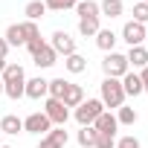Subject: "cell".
Wrapping results in <instances>:
<instances>
[{
  "instance_id": "obj_1",
  "label": "cell",
  "mask_w": 148,
  "mask_h": 148,
  "mask_svg": "<svg viewBox=\"0 0 148 148\" xmlns=\"http://www.w3.org/2000/svg\"><path fill=\"white\" fill-rule=\"evenodd\" d=\"M0 79H3V93L9 99H21L23 96V87H26V73L21 64H6V70L0 73Z\"/></svg>"
},
{
  "instance_id": "obj_2",
  "label": "cell",
  "mask_w": 148,
  "mask_h": 148,
  "mask_svg": "<svg viewBox=\"0 0 148 148\" xmlns=\"http://www.w3.org/2000/svg\"><path fill=\"white\" fill-rule=\"evenodd\" d=\"M26 49H29L32 61H35L41 70H47V67L58 64V55H55V49H52V47H49L44 38H35V41H29V44H26Z\"/></svg>"
},
{
  "instance_id": "obj_3",
  "label": "cell",
  "mask_w": 148,
  "mask_h": 148,
  "mask_svg": "<svg viewBox=\"0 0 148 148\" xmlns=\"http://www.w3.org/2000/svg\"><path fill=\"white\" fill-rule=\"evenodd\" d=\"M102 105L105 108H113V110H119L122 105H125V90H122V82L119 79H105L102 82Z\"/></svg>"
},
{
  "instance_id": "obj_4",
  "label": "cell",
  "mask_w": 148,
  "mask_h": 148,
  "mask_svg": "<svg viewBox=\"0 0 148 148\" xmlns=\"http://www.w3.org/2000/svg\"><path fill=\"white\" fill-rule=\"evenodd\" d=\"M102 70H105V79H122L125 73H131V67H128V58H125L122 52H105Z\"/></svg>"
},
{
  "instance_id": "obj_5",
  "label": "cell",
  "mask_w": 148,
  "mask_h": 148,
  "mask_svg": "<svg viewBox=\"0 0 148 148\" xmlns=\"http://www.w3.org/2000/svg\"><path fill=\"white\" fill-rule=\"evenodd\" d=\"M102 113H105L102 99H87V102H82V105L76 108V122L84 128V125H93V122H96Z\"/></svg>"
},
{
  "instance_id": "obj_6",
  "label": "cell",
  "mask_w": 148,
  "mask_h": 148,
  "mask_svg": "<svg viewBox=\"0 0 148 148\" xmlns=\"http://www.w3.org/2000/svg\"><path fill=\"white\" fill-rule=\"evenodd\" d=\"M44 113H47V119H49L52 125H58V128H64V122L70 119V108H67L61 99H49V96H47V102H44Z\"/></svg>"
},
{
  "instance_id": "obj_7",
  "label": "cell",
  "mask_w": 148,
  "mask_h": 148,
  "mask_svg": "<svg viewBox=\"0 0 148 148\" xmlns=\"http://www.w3.org/2000/svg\"><path fill=\"white\" fill-rule=\"evenodd\" d=\"M49 47L55 49V55H64V58L76 52V41H73V38H70V32H64V29H55V32H52Z\"/></svg>"
},
{
  "instance_id": "obj_8",
  "label": "cell",
  "mask_w": 148,
  "mask_h": 148,
  "mask_svg": "<svg viewBox=\"0 0 148 148\" xmlns=\"http://www.w3.org/2000/svg\"><path fill=\"white\" fill-rule=\"evenodd\" d=\"M122 41L128 47H145V26L136 23V21H128L122 26Z\"/></svg>"
},
{
  "instance_id": "obj_9",
  "label": "cell",
  "mask_w": 148,
  "mask_h": 148,
  "mask_svg": "<svg viewBox=\"0 0 148 148\" xmlns=\"http://www.w3.org/2000/svg\"><path fill=\"white\" fill-rule=\"evenodd\" d=\"M23 131H26V134H49V131H52V122L47 119L44 110H41V113H29V116L23 119Z\"/></svg>"
},
{
  "instance_id": "obj_10",
  "label": "cell",
  "mask_w": 148,
  "mask_h": 148,
  "mask_svg": "<svg viewBox=\"0 0 148 148\" xmlns=\"http://www.w3.org/2000/svg\"><path fill=\"white\" fill-rule=\"evenodd\" d=\"M47 79H26V87H23V96L26 99H47Z\"/></svg>"
},
{
  "instance_id": "obj_11",
  "label": "cell",
  "mask_w": 148,
  "mask_h": 148,
  "mask_svg": "<svg viewBox=\"0 0 148 148\" xmlns=\"http://www.w3.org/2000/svg\"><path fill=\"white\" fill-rule=\"evenodd\" d=\"M67 139H70V136H67V131H64V128H52V131L38 142V148H64V145H67Z\"/></svg>"
},
{
  "instance_id": "obj_12",
  "label": "cell",
  "mask_w": 148,
  "mask_h": 148,
  "mask_svg": "<svg viewBox=\"0 0 148 148\" xmlns=\"http://www.w3.org/2000/svg\"><path fill=\"white\" fill-rule=\"evenodd\" d=\"M93 128L99 131V134H110V136H116V128H119V122H116V116L110 113V110H105L96 122H93Z\"/></svg>"
},
{
  "instance_id": "obj_13",
  "label": "cell",
  "mask_w": 148,
  "mask_h": 148,
  "mask_svg": "<svg viewBox=\"0 0 148 148\" xmlns=\"http://www.w3.org/2000/svg\"><path fill=\"white\" fill-rule=\"evenodd\" d=\"M119 82H122L125 96H142V82H139V73H125Z\"/></svg>"
},
{
  "instance_id": "obj_14",
  "label": "cell",
  "mask_w": 148,
  "mask_h": 148,
  "mask_svg": "<svg viewBox=\"0 0 148 148\" xmlns=\"http://www.w3.org/2000/svg\"><path fill=\"white\" fill-rule=\"evenodd\" d=\"M125 58H128V67L142 70V67H148V47H131Z\"/></svg>"
},
{
  "instance_id": "obj_15",
  "label": "cell",
  "mask_w": 148,
  "mask_h": 148,
  "mask_svg": "<svg viewBox=\"0 0 148 148\" xmlns=\"http://www.w3.org/2000/svg\"><path fill=\"white\" fill-rule=\"evenodd\" d=\"M0 131L9 134V136H18V134L23 131V119H21V116H15V113H6L3 119H0Z\"/></svg>"
},
{
  "instance_id": "obj_16",
  "label": "cell",
  "mask_w": 148,
  "mask_h": 148,
  "mask_svg": "<svg viewBox=\"0 0 148 148\" xmlns=\"http://www.w3.org/2000/svg\"><path fill=\"white\" fill-rule=\"evenodd\" d=\"M116 32L113 29H99L96 32V47L102 49V52H113V47H116Z\"/></svg>"
},
{
  "instance_id": "obj_17",
  "label": "cell",
  "mask_w": 148,
  "mask_h": 148,
  "mask_svg": "<svg viewBox=\"0 0 148 148\" xmlns=\"http://www.w3.org/2000/svg\"><path fill=\"white\" fill-rule=\"evenodd\" d=\"M67 108H79L82 102H84V90H82V84H67V93H64V99H61Z\"/></svg>"
},
{
  "instance_id": "obj_18",
  "label": "cell",
  "mask_w": 148,
  "mask_h": 148,
  "mask_svg": "<svg viewBox=\"0 0 148 148\" xmlns=\"http://www.w3.org/2000/svg\"><path fill=\"white\" fill-rule=\"evenodd\" d=\"M64 67H67V73L79 76V73H84V70H87V58H84V55H79V52H73V55H67V58H64Z\"/></svg>"
},
{
  "instance_id": "obj_19",
  "label": "cell",
  "mask_w": 148,
  "mask_h": 148,
  "mask_svg": "<svg viewBox=\"0 0 148 148\" xmlns=\"http://www.w3.org/2000/svg\"><path fill=\"white\" fill-rule=\"evenodd\" d=\"M3 38H6L9 47H23V44H26V35H23V26H21V23H12Z\"/></svg>"
},
{
  "instance_id": "obj_20",
  "label": "cell",
  "mask_w": 148,
  "mask_h": 148,
  "mask_svg": "<svg viewBox=\"0 0 148 148\" xmlns=\"http://www.w3.org/2000/svg\"><path fill=\"white\" fill-rule=\"evenodd\" d=\"M76 12H79V18H102L96 0H79V3H76Z\"/></svg>"
},
{
  "instance_id": "obj_21",
  "label": "cell",
  "mask_w": 148,
  "mask_h": 148,
  "mask_svg": "<svg viewBox=\"0 0 148 148\" xmlns=\"http://www.w3.org/2000/svg\"><path fill=\"white\" fill-rule=\"evenodd\" d=\"M44 12H47V6H44V0H29L26 3V9H23V15H26V21H41L44 18Z\"/></svg>"
},
{
  "instance_id": "obj_22",
  "label": "cell",
  "mask_w": 148,
  "mask_h": 148,
  "mask_svg": "<svg viewBox=\"0 0 148 148\" xmlns=\"http://www.w3.org/2000/svg\"><path fill=\"white\" fill-rule=\"evenodd\" d=\"M99 29H102V26H99V18H79V32H82L84 38H96Z\"/></svg>"
},
{
  "instance_id": "obj_23",
  "label": "cell",
  "mask_w": 148,
  "mask_h": 148,
  "mask_svg": "<svg viewBox=\"0 0 148 148\" xmlns=\"http://www.w3.org/2000/svg\"><path fill=\"white\" fill-rule=\"evenodd\" d=\"M96 136H99V131H96L93 125H84V128L79 131V136H76V139H79V145H82V148H93V145H96Z\"/></svg>"
},
{
  "instance_id": "obj_24",
  "label": "cell",
  "mask_w": 148,
  "mask_h": 148,
  "mask_svg": "<svg viewBox=\"0 0 148 148\" xmlns=\"http://www.w3.org/2000/svg\"><path fill=\"white\" fill-rule=\"evenodd\" d=\"M99 12L108 15V18H119V15L125 12V6H122V0H102V3H99Z\"/></svg>"
},
{
  "instance_id": "obj_25",
  "label": "cell",
  "mask_w": 148,
  "mask_h": 148,
  "mask_svg": "<svg viewBox=\"0 0 148 148\" xmlns=\"http://www.w3.org/2000/svg\"><path fill=\"white\" fill-rule=\"evenodd\" d=\"M67 79H52L49 84H47V96L49 99H64V93H67Z\"/></svg>"
},
{
  "instance_id": "obj_26",
  "label": "cell",
  "mask_w": 148,
  "mask_h": 148,
  "mask_svg": "<svg viewBox=\"0 0 148 148\" xmlns=\"http://www.w3.org/2000/svg\"><path fill=\"white\" fill-rule=\"evenodd\" d=\"M136 119H139V113H136L134 108H125V105H122V108L116 110V122H119V125H134Z\"/></svg>"
},
{
  "instance_id": "obj_27",
  "label": "cell",
  "mask_w": 148,
  "mask_h": 148,
  "mask_svg": "<svg viewBox=\"0 0 148 148\" xmlns=\"http://www.w3.org/2000/svg\"><path fill=\"white\" fill-rule=\"evenodd\" d=\"M79 0H44V6L52 12H64V9H76Z\"/></svg>"
},
{
  "instance_id": "obj_28",
  "label": "cell",
  "mask_w": 148,
  "mask_h": 148,
  "mask_svg": "<svg viewBox=\"0 0 148 148\" xmlns=\"http://www.w3.org/2000/svg\"><path fill=\"white\" fill-rule=\"evenodd\" d=\"M21 26H23V35H26V44H29V41H35V38H41V29H38V23H35V21H23Z\"/></svg>"
},
{
  "instance_id": "obj_29",
  "label": "cell",
  "mask_w": 148,
  "mask_h": 148,
  "mask_svg": "<svg viewBox=\"0 0 148 148\" xmlns=\"http://www.w3.org/2000/svg\"><path fill=\"white\" fill-rule=\"evenodd\" d=\"M134 21H136V23H142V26L148 23V3H142V0H139V3L134 6Z\"/></svg>"
},
{
  "instance_id": "obj_30",
  "label": "cell",
  "mask_w": 148,
  "mask_h": 148,
  "mask_svg": "<svg viewBox=\"0 0 148 148\" xmlns=\"http://www.w3.org/2000/svg\"><path fill=\"white\" fill-rule=\"evenodd\" d=\"M93 148H116V136H110V134H99Z\"/></svg>"
},
{
  "instance_id": "obj_31",
  "label": "cell",
  "mask_w": 148,
  "mask_h": 148,
  "mask_svg": "<svg viewBox=\"0 0 148 148\" xmlns=\"http://www.w3.org/2000/svg\"><path fill=\"white\" fill-rule=\"evenodd\" d=\"M116 148H142V145H139V139H136V136H131V134H128V136L116 139Z\"/></svg>"
},
{
  "instance_id": "obj_32",
  "label": "cell",
  "mask_w": 148,
  "mask_h": 148,
  "mask_svg": "<svg viewBox=\"0 0 148 148\" xmlns=\"http://www.w3.org/2000/svg\"><path fill=\"white\" fill-rule=\"evenodd\" d=\"M6 55H9V44H6V38H0V73H3L6 70Z\"/></svg>"
},
{
  "instance_id": "obj_33",
  "label": "cell",
  "mask_w": 148,
  "mask_h": 148,
  "mask_svg": "<svg viewBox=\"0 0 148 148\" xmlns=\"http://www.w3.org/2000/svg\"><path fill=\"white\" fill-rule=\"evenodd\" d=\"M139 82H142V93H148V67L139 70Z\"/></svg>"
},
{
  "instance_id": "obj_34",
  "label": "cell",
  "mask_w": 148,
  "mask_h": 148,
  "mask_svg": "<svg viewBox=\"0 0 148 148\" xmlns=\"http://www.w3.org/2000/svg\"><path fill=\"white\" fill-rule=\"evenodd\" d=\"M0 96H3V79H0Z\"/></svg>"
},
{
  "instance_id": "obj_35",
  "label": "cell",
  "mask_w": 148,
  "mask_h": 148,
  "mask_svg": "<svg viewBox=\"0 0 148 148\" xmlns=\"http://www.w3.org/2000/svg\"><path fill=\"white\" fill-rule=\"evenodd\" d=\"M0 148H12V145H0Z\"/></svg>"
},
{
  "instance_id": "obj_36",
  "label": "cell",
  "mask_w": 148,
  "mask_h": 148,
  "mask_svg": "<svg viewBox=\"0 0 148 148\" xmlns=\"http://www.w3.org/2000/svg\"><path fill=\"white\" fill-rule=\"evenodd\" d=\"M145 41H148V29H145Z\"/></svg>"
},
{
  "instance_id": "obj_37",
  "label": "cell",
  "mask_w": 148,
  "mask_h": 148,
  "mask_svg": "<svg viewBox=\"0 0 148 148\" xmlns=\"http://www.w3.org/2000/svg\"><path fill=\"white\" fill-rule=\"evenodd\" d=\"M142 3H148V0H142Z\"/></svg>"
}]
</instances>
